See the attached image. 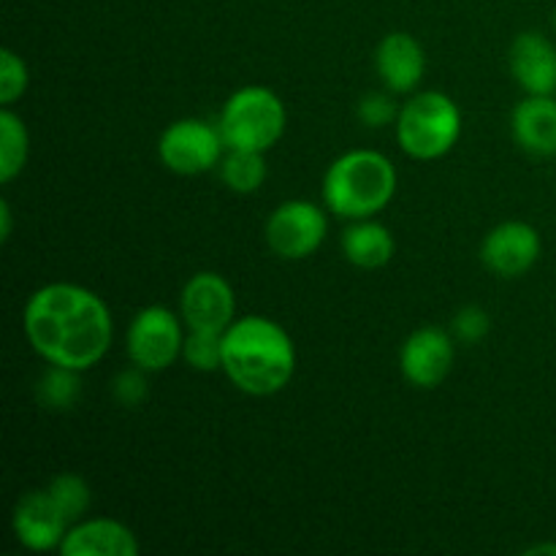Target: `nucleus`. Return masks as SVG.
<instances>
[{
	"instance_id": "1",
	"label": "nucleus",
	"mask_w": 556,
	"mask_h": 556,
	"mask_svg": "<svg viewBox=\"0 0 556 556\" xmlns=\"http://www.w3.org/2000/svg\"><path fill=\"white\" fill-rule=\"evenodd\" d=\"M22 326L30 348L43 362L76 372L103 362L114 337L106 302L74 282H49L33 291Z\"/></svg>"
},
{
	"instance_id": "2",
	"label": "nucleus",
	"mask_w": 556,
	"mask_h": 556,
	"mask_svg": "<svg viewBox=\"0 0 556 556\" xmlns=\"http://www.w3.org/2000/svg\"><path fill=\"white\" fill-rule=\"evenodd\" d=\"M223 372L244 394H277L296 372L291 334L264 315L237 318L223 331Z\"/></svg>"
},
{
	"instance_id": "3",
	"label": "nucleus",
	"mask_w": 556,
	"mask_h": 556,
	"mask_svg": "<svg viewBox=\"0 0 556 556\" xmlns=\"http://www.w3.org/2000/svg\"><path fill=\"white\" fill-rule=\"evenodd\" d=\"M396 193V168L383 152L351 150L324 174V206L342 220L380 215Z\"/></svg>"
},
{
	"instance_id": "4",
	"label": "nucleus",
	"mask_w": 556,
	"mask_h": 556,
	"mask_svg": "<svg viewBox=\"0 0 556 556\" xmlns=\"http://www.w3.org/2000/svg\"><path fill=\"white\" fill-rule=\"evenodd\" d=\"M396 141L413 161H438L448 155L462 136V112L440 90L416 92L396 114Z\"/></svg>"
},
{
	"instance_id": "5",
	"label": "nucleus",
	"mask_w": 556,
	"mask_h": 556,
	"mask_svg": "<svg viewBox=\"0 0 556 556\" xmlns=\"http://www.w3.org/2000/svg\"><path fill=\"white\" fill-rule=\"evenodd\" d=\"M286 103L275 90L261 85L239 87L223 103L220 128L226 150H253L266 152L286 134Z\"/></svg>"
},
{
	"instance_id": "6",
	"label": "nucleus",
	"mask_w": 556,
	"mask_h": 556,
	"mask_svg": "<svg viewBox=\"0 0 556 556\" xmlns=\"http://www.w3.org/2000/svg\"><path fill=\"white\" fill-rule=\"evenodd\" d=\"M182 318V315H179ZM177 315L163 304L139 309L125 334V351L134 367L144 372H163L182 356L185 331Z\"/></svg>"
},
{
	"instance_id": "7",
	"label": "nucleus",
	"mask_w": 556,
	"mask_h": 556,
	"mask_svg": "<svg viewBox=\"0 0 556 556\" xmlns=\"http://www.w3.org/2000/svg\"><path fill=\"white\" fill-rule=\"evenodd\" d=\"M223 155H226V141H223L220 128L204 119H177L157 139L161 163L168 172L182 174V177L212 172L220 166Z\"/></svg>"
},
{
	"instance_id": "8",
	"label": "nucleus",
	"mask_w": 556,
	"mask_h": 556,
	"mask_svg": "<svg viewBox=\"0 0 556 556\" xmlns=\"http://www.w3.org/2000/svg\"><path fill=\"white\" fill-rule=\"evenodd\" d=\"M329 233V217L313 201L293 199L277 206L266 220V244L282 261H302L318 253Z\"/></svg>"
},
{
	"instance_id": "9",
	"label": "nucleus",
	"mask_w": 556,
	"mask_h": 556,
	"mask_svg": "<svg viewBox=\"0 0 556 556\" xmlns=\"http://www.w3.org/2000/svg\"><path fill=\"white\" fill-rule=\"evenodd\" d=\"M456 340L451 331L440 326H421L407 340L402 342L400 369L402 378L410 386L424 391H432L445 383V378L454 369Z\"/></svg>"
},
{
	"instance_id": "10",
	"label": "nucleus",
	"mask_w": 556,
	"mask_h": 556,
	"mask_svg": "<svg viewBox=\"0 0 556 556\" xmlns=\"http://www.w3.org/2000/svg\"><path fill=\"white\" fill-rule=\"evenodd\" d=\"M11 530L27 552L43 554L63 546L71 521L49 489H33L16 500L14 514H11Z\"/></svg>"
},
{
	"instance_id": "11",
	"label": "nucleus",
	"mask_w": 556,
	"mask_h": 556,
	"mask_svg": "<svg viewBox=\"0 0 556 556\" xmlns=\"http://www.w3.org/2000/svg\"><path fill=\"white\" fill-rule=\"evenodd\" d=\"M179 315L188 329L223 334L237 320L233 288L217 271H199L185 282L182 296H179Z\"/></svg>"
},
{
	"instance_id": "12",
	"label": "nucleus",
	"mask_w": 556,
	"mask_h": 556,
	"mask_svg": "<svg viewBox=\"0 0 556 556\" xmlns=\"http://www.w3.org/2000/svg\"><path fill=\"white\" fill-rule=\"evenodd\" d=\"M541 233L535 226L521 220H508L494 226L483 237L481 261L492 275L503 280H516L527 275L541 258Z\"/></svg>"
},
{
	"instance_id": "13",
	"label": "nucleus",
	"mask_w": 556,
	"mask_h": 556,
	"mask_svg": "<svg viewBox=\"0 0 556 556\" xmlns=\"http://www.w3.org/2000/svg\"><path fill=\"white\" fill-rule=\"evenodd\" d=\"M510 74L527 96H554L556 92V47L543 33H519L508 52Z\"/></svg>"
},
{
	"instance_id": "14",
	"label": "nucleus",
	"mask_w": 556,
	"mask_h": 556,
	"mask_svg": "<svg viewBox=\"0 0 556 556\" xmlns=\"http://www.w3.org/2000/svg\"><path fill=\"white\" fill-rule=\"evenodd\" d=\"M375 71L389 92L407 96L427 74V54L410 33H389L375 49Z\"/></svg>"
},
{
	"instance_id": "15",
	"label": "nucleus",
	"mask_w": 556,
	"mask_h": 556,
	"mask_svg": "<svg viewBox=\"0 0 556 556\" xmlns=\"http://www.w3.org/2000/svg\"><path fill=\"white\" fill-rule=\"evenodd\" d=\"M139 552L134 530L117 519L76 521L60 546L63 556H139Z\"/></svg>"
},
{
	"instance_id": "16",
	"label": "nucleus",
	"mask_w": 556,
	"mask_h": 556,
	"mask_svg": "<svg viewBox=\"0 0 556 556\" xmlns=\"http://www.w3.org/2000/svg\"><path fill=\"white\" fill-rule=\"evenodd\" d=\"M510 134L516 144L538 157L556 155V98L527 96L510 114Z\"/></svg>"
},
{
	"instance_id": "17",
	"label": "nucleus",
	"mask_w": 556,
	"mask_h": 556,
	"mask_svg": "<svg viewBox=\"0 0 556 556\" xmlns=\"http://www.w3.org/2000/svg\"><path fill=\"white\" fill-rule=\"evenodd\" d=\"M342 255L358 269H383L394 258V237L383 223L372 220H351V226L342 231Z\"/></svg>"
},
{
	"instance_id": "18",
	"label": "nucleus",
	"mask_w": 556,
	"mask_h": 556,
	"mask_svg": "<svg viewBox=\"0 0 556 556\" xmlns=\"http://www.w3.org/2000/svg\"><path fill=\"white\" fill-rule=\"evenodd\" d=\"M30 155V134L11 106L0 109V182L9 185L25 172Z\"/></svg>"
},
{
	"instance_id": "19",
	"label": "nucleus",
	"mask_w": 556,
	"mask_h": 556,
	"mask_svg": "<svg viewBox=\"0 0 556 556\" xmlns=\"http://www.w3.org/2000/svg\"><path fill=\"white\" fill-rule=\"evenodd\" d=\"M220 179L228 190L239 195L255 193L266 182L264 152L226 150L220 161Z\"/></svg>"
},
{
	"instance_id": "20",
	"label": "nucleus",
	"mask_w": 556,
	"mask_h": 556,
	"mask_svg": "<svg viewBox=\"0 0 556 556\" xmlns=\"http://www.w3.org/2000/svg\"><path fill=\"white\" fill-rule=\"evenodd\" d=\"M81 394V380L76 369L54 367L49 364L47 372L41 375L36 386V396L41 402V407L47 410H71V407L79 402Z\"/></svg>"
},
{
	"instance_id": "21",
	"label": "nucleus",
	"mask_w": 556,
	"mask_h": 556,
	"mask_svg": "<svg viewBox=\"0 0 556 556\" xmlns=\"http://www.w3.org/2000/svg\"><path fill=\"white\" fill-rule=\"evenodd\" d=\"M182 358L195 372H215V369H223V334L220 331L188 329L182 345Z\"/></svg>"
},
{
	"instance_id": "22",
	"label": "nucleus",
	"mask_w": 556,
	"mask_h": 556,
	"mask_svg": "<svg viewBox=\"0 0 556 556\" xmlns=\"http://www.w3.org/2000/svg\"><path fill=\"white\" fill-rule=\"evenodd\" d=\"M47 489L52 492V497L58 500L63 514L68 516L71 527H74L76 521H81L85 510L90 508V486H87L85 478L76 476V472H60V476H54L52 481H49Z\"/></svg>"
},
{
	"instance_id": "23",
	"label": "nucleus",
	"mask_w": 556,
	"mask_h": 556,
	"mask_svg": "<svg viewBox=\"0 0 556 556\" xmlns=\"http://www.w3.org/2000/svg\"><path fill=\"white\" fill-rule=\"evenodd\" d=\"M30 85L25 60L11 49L0 52V106H14Z\"/></svg>"
},
{
	"instance_id": "24",
	"label": "nucleus",
	"mask_w": 556,
	"mask_h": 556,
	"mask_svg": "<svg viewBox=\"0 0 556 556\" xmlns=\"http://www.w3.org/2000/svg\"><path fill=\"white\" fill-rule=\"evenodd\" d=\"M492 331V318L483 307L470 304V307H462L454 315V324H451V334L462 345H476V342L486 340V334Z\"/></svg>"
},
{
	"instance_id": "25",
	"label": "nucleus",
	"mask_w": 556,
	"mask_h": 556,
	"mask_svg": "<svg viewBox=\"0 0 556 556\" xmlns=\"http://www.w3.org/2000/svg\"><path fill=\"white\" fill-rule=\"evenodd\" d=\"M356 114L367 128H386V125L396 123L400 109H396V103L386 92H369V96L358 101Z\"/></svg>"
},
{
	"instance_id": "26",
	"label": "nucleus",
	"mask_w": 556,
	"mask_h": 556,
	"mask_svg": "<svg viewBox=\"0 0 556 556\" xmlns=\"http://www.w3.org/2000/svg\"><path fill=\"white\" fill-rule=\"evenodd\" d=\"M144 369L134 367V369H125V372H119L117 378H114V400L119 402L123 407H139L141 402L147 400V394H150V386H147V378H144Z\"/></svg>"
},
{
	"instance_id": "27",
	"label": "nucleus",
	"mask_w": 556,
	"mask_h": 556,
	"mask_svg": "<svg viewBox=\"0 0 556 556\" xmlns=\"http://www.w3.org/2000/svg\"><path fill=\"white\" fill-rule=\"evenodd\" d=\"M0 220H3V226H0V239H3V242H9V237H11V206H9V201H0Z\"/></svg>"
},
{
	"instance_id": "28",
	"label": "nucleus",
	"mask_w": 556,
	"mask_h": 556,
	"mask_svg": "<svg viewBox=\"0 0 556 556\" xmlns=\"http://www.w3.org/2000/svg\"><path fill=\"white\" fill-rule=\"evenodd\" d=\"M538 554H554L556 556V546H552V543H543V546L527 548V556H538Z\"/></svg>"
},
{
	"instance_id": "29",
	"label": "nucleus",
	"mask_w": 556,
	"mask_h": 556,
	"mask_svg": "<svg viewBox=\"0 0 556 556\" xmlns=\"http://www.w3.org/2000/svg\"><path fill=\"white\" fill-rule=\"evenodd\" d=\"M554 27H556V11H554Z\"/></svg>"
}]
</instances>
